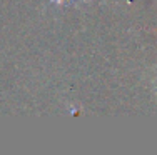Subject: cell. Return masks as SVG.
I'll return each instance as SVG.
<instances>
[{
	"mask_svg": "<svg viewBox=\"0 0 157 155\" xmlns=\"http://www.w3.org/2000/svg\"><path fill=\"white\" fill-rule=\"evenodd\" d=\"M52 3H57V5H67V3H70V0H52Z\"/></svg>",
	"mask_w": 157,
	"mask_h": 155,
	"instance_id": "1",
	"label": "cell"
}]
</instances>
